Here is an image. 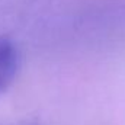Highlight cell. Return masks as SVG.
<instances>
[{"mask_svg": "<svg viewBox=\"0 0 125 125\" xmlns=\"http://www.w3.org/2000/svg\"><path fill=\"white\" fill-rule=\"evenodd\" d=\"M19 68V52L16 45L6 36H0V94L13 83Z\"/></svg>", "mask_w": 125, "mask_h": 125, "instance_id": "6da1fadb", "label": "cell"}]
</instances>
